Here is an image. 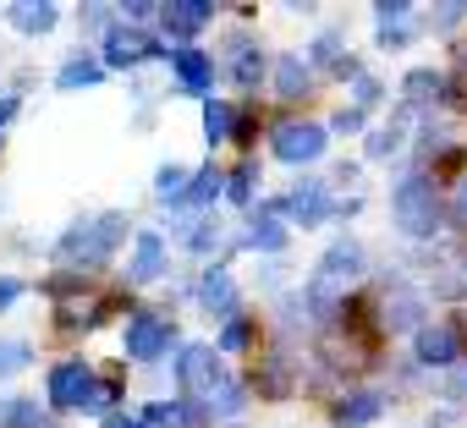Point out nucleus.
Segmentation results:
<instances>
[{
    "instance_id": "obj_1",
    "label": "nucleus",
    "mask_w": 467,
    "mask_h": 428,
    "mask_svg": "<svg viewBox=\"0 0 467 428\" xmlns=\"http://www.w3.org/2000/svg\"><path fill=\"white\" fill-rule=\"evenodd\" d=\"M390 214H396V231L412 237V242H429L440 231V198L429 187V176H407L396 192H390Z\"/></svg>"
},
{
    "instance_id": "obj_2",
    "label": "nucleus",
    "mask_w": 467,
    "mask_h": 428,
    "mask_svg": "<svg viewBox=\"0 0 467 428\" xmlns=\"http://www.w3.org/2000/svg\"><path fill=\"white\" fill-rule=\"evenodd\" d=\"M121 237H127V214L105 209V214H94V220H83V226H72L61 237V259H72V264H105Z\"/></svg>"
},
{
    "instance_id": "obj_3",
    "label": "nucleus",
    "mask_w": 467,
    "mask_h": 428,
    "mask_svg": "<svg viewBox=\"0 0 467 428\" xmlns=\"http://www.w3.org/2000/svg\"><path fill=\"white\" fill-rule=\"evenodd\" d=\"M363 275V248L352 242V237H341V242H330V253L319 259V270H314V291H325V297H341L352 280Z\"/></svg>"
},
{
    "instance_id": "obj_4",
    "label": "nucleus",
    "mask_w": 467,
    "mask_h": 428,
    "mask_svg": "<svg viewBox=\"0 0 467 428\" xmlns=\"http://www.w3.org/2000/svg\"><path fill=\"white\" fill-rule=\"evenodd\" d=\"M154 56H160V39H154V34L132 28V23H116V28L105 34V61H99V66L127 72V66H143V61H154Z\"/></svg>"
},
{
    "instance_id": "obj_5",
    "label": "nucleus",
    "mask_w": 467,
    "mask_h": 428,
    "mask_svg": "<svg viewBox=\"0 0 467 428\" xmlns=\"http://www.w3.org/2000/svg\"><path fill=\"white\" fill-rule=\"evenodd\" d=\"M281 209L292 214V220H297L303 231L325 226L330 214H336V203H330V187H325V181H297V187H292V192H286V198L275 203V214H281Z\"/></svg>"
},
{
    "instance_id": "obj_6",
    "label": "nucleus",
    "mask_w": 467,
    "mask_h": 428,
    "mask_svg": "<svg viewBox=\"0 0 467 428\" xmlns=\"http://www.w3.org/2000/svg\"><path fill=\"white\" fill-rule=\"evenodd\" d=\"M325 127L319 121H286V127H275V159H286V165H308V159H319L325 154Z\"/></svg>"
},
{
    "instance_id": "obj_7",
    "label": "nucleus",
    "mask_w": 467,
    "mask_h": 428,
    "mask_svg": "<svg viewBox=\"0 0 467 428\" xmlns=\"http://www.w3.org/2000/svg\"><path fill=\"white\" fill-rule=\"evenodd\" d=\"M171 319H154V313H132L127 319V357L132 362H154L165 346H171Z\"/></svg>"
},
{
    "instance_id": "obj_8",
    "label": "nucleus",
    "mask_w": 467,
    "mask_h": 428,
    "mask_svg": "<svg viewBox=\"0 0 467 428\" xmlns=\"http://www.w3.org/2000/svg\"><path fill=\"white\" fill-rule=\"evenodd\" d=\"M88 384H94V368H88L83 357L56 362V373H50V406L78 412V406H83V395H88Z\"/></svg>"
},
{
    "instance_id": "obj_9",
    "label": "nucleus",
    "mask_w": 467,
    "mask_h": 428,
    "mask_svg": "<svg viewBox=\"0 0 467 428\" xmlns=\"http://www.w3.org/2000/svg\"><path fill=\"white\" fill-rule=\"evenodd\" d=\"M214 379H220L214 346H182V357H176V384L187 390V401H192V395H209Z\"/></svg>"
},
{
    "instance_id": "obj_10",
    "label": "nucleus",
    "mask_w": 467,
    "mask_h": 428,
    "mask_svg": "<svg viewBox=\"0 0 467 428\" xmlns=\"http://www.w3.org/2000/svg\"><path fill=\"white\" fill-rule=\"evenodd\" d=\"M412 346H418V362H423V368H451V362L462 357V335H456L451 324H423V330L412 335Z\"/></svg>"
},
{
    "instance_id": "obj_11",
    "label": "nucleus",
    "mask_w": 467,
    "mask_h": 428,
    "mask_svg": "<svg viewBox=\"0 0 467 428\" xmlns=\"http://www.w3.org/2000/svg\"><path fill=\"white\" fill-rule=\"evenodd\" d=\"M374 28H379V45H407L418 34V6H407V0H385V6H374Z\"/></svg>"
},
{
    "instance_id": "obj_12",
    "label": "nucleus",
    "mask_w": 467,
    "mask_h": 428,
    "mask_svg": "<svg viewBox=\"0 0 467 428\" xmlns=\"http://www.w3.org/2000/svg\"><path fill=\"white\" fill-rule=\"evenodd\" d=\"M225 72H231V83H237L243 94L259 88V77H265V56H259V45H254L248 34H231V61H225Z\"/></svg>"
},
{
    "instance_id": "obj_13",
    "label": "nucleus",
    "mask_w": 467,
    "mask_h": 428,
    "mask_svg": "<svg viewBox=\"0 0 467 428\" xmlns=\"http://www.w3.org/2000/svg\"><path fill=\"white\" fill-rule=\"evenodd\" d=\"M160 17H165V34L171 39H192V34L209 28L214 6H209V0H171V6H160Z\"/></svg>"
},
{
    "instance_id": "obj_14",
    "label": "nucleus",
    "mask_w": 467,
    "mask_h": 428,
    "mask_svg": "<svg viewBox=\"0 0 467 428\" xmlns=\"http://www.w3.org/2000/svg\"><path fill=\"white\" fill-rule=\"evenodd\" d=\"M198 302H203L209 313H225V319H237V280H231V270L209 264V270L198 275Z\"/></svg>"
},
{
    "instance_id": "obj_15",
    "label": "nucleus",
    "mask_w": 467,
    "mask_h": 428,
    "mask_svg": "<svg viewBox=\"0 0 467 428\" xmlns=\"http://www.w3.org/2000/svg\"><path fill=\"white\" fill-rule=\"evenodd\" d=\"M160 275H165V242H160V231H138L127 280H132V286H149V280H160Z\"/></svg>"
},
{
    "instance_id": "obj_16",
    "label": "nucleus",
    "mask_w": 467,
    "mask_h": 428,
    "mask_svg": "<svg viewBox=\"0 0 467 428\" xmlns=\"http://www.w3.org/2000/svg\"><path fill=\"white\" fill-rule=\"evenodd\" d=\"M171 66H176V83H182L187 94H209V88H214V61H209L203 50L182 45V50L171 56Z\"/></svg>"
},
{
    "instance_id": "obj_17",
    "label": "nucleus",
    "mask_w": 467,
    "mask_h": 428,
    "mask_svg": "<svg viewBox=\"0 0 467 428\" xmlns=\"http://www.w3.org/2000/svg\"><path fill=\"white\" fill-rule=\"evenodd\" d=\"M243 248H254V253H281V248H286V226H281L275 203H265V209L254 214V226H248Z\"/></svg>"
},
{
    "instance_id": "obj_18",
    "label": "nucleus",
    "mask_w": 467,
    "mask_h": 428,
    "mask_svg": "<svg viewBox=\"0 0 467 428\" xmlns=\"http://www.w3.org/2000/svg\"><path fill=\"white\" fill-rule=\"evenodd\" d=\"M6 17L17 34H50L61 23V6H50V0H17V6H6Z\"/></svg>"
},
{
    "instance_id": "obj_19",
    "label": "nucleus",
    "mask_w": 467,
    "mask_h": 428,
    "mask_svg": "<svg viewBox=\"0 0 467 428\" xmlns=\"http://www.w3.org/2000/svg\"><path fill=\"white\" fill-rule=\"evenodd\" d=\"M385 324L418 335V330H423V297L407 291V286H390V297H385Z\"/></svg>"
},
{
    "instance_id": "obj_20",
    "label": "nucleus",
    "mask_w": 467,
    "mask_h": 428,
    "mask_svg": "<svg viewBox=\"0 0 467 428\" xmlns=\"http://www.w3.org/2000/svg\"><path fill=\"white\" fill-rule=\"evenodd\" d=\"M379 406H385V395H379V390H352V395H341V401H336V428H363V423H374V417H379Z\"/></svg>"
},
{
    "instance_id": "obj_21",
    "label": "nucleus",
    "mask_w": 467,
    "mask_h": 428,
    "mask_svg": "<svg viewBox=\"0 0 467 428\" xmlns=\"http://www.w3.org/2000/svg\"><path fill=\"white\" fill-rule=\"evenodd\" d=\"M401 99H407V105H434V99H445V77H440L434 66H412V72L401 77Z\"/></svg>"
},
{
    "instance_id": "obj_22",
    "label": "nucleus",
    "mask_w": 467,
    "mask_h": 428,
    "mask_svg": "<svg viewBox=\"0 0 467 428\" xmlns=\"http://www.w3.org/2000/svg\"><path fill=\"white\" fill-rule=\"evenodd\" d=\"M220 187H225V176H220L214 165H203V170H192V181H187V192H182L176 209H203V203L220 198Z\"/></svg>"
},
{
    "instance_id": "obj_23",
    "label": "nucleus",
    "mask_w": 467,
    "mask_h": 428,
    "mask_svg": "<svg viewBox=\"0 0 467 428\" xmlns=\"http://www.w3.org/2000/svg\"><path fill=\"white\" fill-rule=\"evenodd\" d=\"M203 401H209V412H220V417H237V412L248 406V390H243L237 379H225V373H220V379L209 384V395H203Z\"/></svg>"
},
{
    "instance_id": "obj_24",
    "label": "nucleus",
    "mask_w": 467,
    "mask_h": 428,
    "mask_svg": "<svg viewBox=\"0 0 467 428\" xmlns=\"http://www.w3.org/2000/svg\"><path fill=\"white\" fill-rule=\"evenodd\" d=\"M314 61H319V66H330V72H341V77H358V61L347 56V39H341V34H319Z\"/></svg>"
},
{
    "instance_id": "obj_25",
    "label": "nucleus",
    "mask_w": 467,
    "mask_h": 428,
    "mask_svg": "<svg viewBox=\"0 0 467 428\" xmlns=\"http://www.w3.org/2000/svg\"><path fill=\"white\" fill-rule=\"evenodd\" d=\"M105 77V66L94 61V56H72L61 72H56V88H94Z\"/></svg>"
},
{
    "instance_id": "obj_26",
    "label": "nucleus",
    "mask_w": 467,
    "mask_h": 428,
    "mask_svg": "<svg viewBox=\"0 0 467 428\" xmlns=\"http://www.w3.org/2000/svg\"><path fill=\"white\" fill-rule=\"evenodd\" d=\"M0 428H50V412L39 401H6L0 406Z\"/></svg>"
},
{
    "instance_id": "obj_27",
    "label": "nucleus",
    "mask_w": 467,
    "mask_h": 428,
    "mask_svg": "<svg viewBox=\"0 0 467 428\" xmlns=\"http://www.w3.org/2000/svg\"><path fill=\"white\" fill-rule=\"evenodd\" d=\"M275 88H281V99H297L308 88V61L303 56H281L275 61Z\"/></svg>"
},
{
    "instance_id": "obj_28",
    "label": "nucleus",
    "mask_w": 467,
    "mask_h": 428,
    "mask_svg": "<svg viewBox=\"0 0 467 428\" xmlns=\"http://www.w3.org/2000/svg\"><path fill=\"white\" fill-rule=\"evenodd\" d=\"M187 181H192L187 165H160V170H154V198H160V203H182Z\"/></svg>"
},
{
    "instance_id": "obj_29",
    "label": "nucleus",
    "mask_w": 467,
    "mask_h": 428,
    "mask_svg": "<svg viewBox=\"0 0 467 428\" xmlns=\"http://www.w3.org/2000/svg\"><path fill=\"white\" fill-rule=\"evenodd\" d=\"M225 192H231V203H254V192H259V159H243L237 170H231Z\"/></svg>"
},
{
    "instance_id": "obj_30",
    "label": "nucleus",
    "mask_w": 467,
    "mask_h": 428,
    "mask_svg": "<svg viewBox=\"0 0 467 428\" xmlns=\"http://www.w3.org/2000/svg\"><path fill=\"white\" fill-rule=\"evenodd\" d=\"M231 127H237V121H231V105L225 99H203V138L209 143H225Z\"/></svg>"
},
{
    "instance_id": "obj_31",
    "label": "nucleus",
    "mask_w": 467,
    "mask_h": 428,
    "mask_svg": "<svg viewBox=\"0 0 467 428\" xmlns=\"http://www.w3.org/2000/svg\"><path fill=\"white\" fill-rule=\"evenodd\" d=\"M34 362V346L23 341V335H6L0 341V379H12V373H23Z\"/></svg>"
},
{
    "instance_id": "obj_32",
    "label": "nucleus",
    "mask_w": 467,
    "mask_h": 428,
    "mask_svg": "<svg viewBox=\"0 0 467 428\" xmlns=\"http://www.w3.org/2000/svg\"><path fill=\"white\" fill-rule=\"evenodd\" d=\"M396 148H401V121H390V127L368 132V159H390Z\"/></svg>"
},
{
    "instance_id": "obj_33",
    "label": "nucleus",
    "mask_w": 467,
    "mask_h": 428,
    "mask_svg": "<svg viewBox=\"0 0 467 428\" xmlns=\"http://www.w3.org/2000/svg\"><path fill=\"white\" fill-rule=\"evenodd\" d=\"M248 335H254V324H248V319H225V330H220V352H243V346H248Z\"/></svg>"
},
{
    "instance_id": "obj_34",
    "label": "nucleus",
    "mask_w": 467,
    "mask_h": 428,
    "mask_svg": "<svg viewBox=\"0 0 467 428\" xmlns=\"http://www.w3.org/2000/svg\"><path fill=\"white\" fill-rule=\"evenodd\" d=\"M379 94H385V88H379V77H368V72H358V105H352V110H358V116H368V110L379 105Z\"/></svg>"
},
{
    "instance_id": "obj_35",
    "label": "nucleus",
    "mask_w": 467,
    "mask_h": 428,
    "mask_svg": "<svg viewBox=\"0 0 467 428\" xmlns=\"http://www.w3.org/2000/svg\"><path fill=\"white\" fill-rule=\"evenodd\" d=\"M110 401H116V390H110V384H99V379H94V384H88V395H83V406H78V412H94V417H105V412H110Z\"/></svg>"
},
{
    "instance_id": "obj_36",
    "label": "nucleus",
    "mask_w": 467,
    "mask_h": 428,
    "mask_svg": "<svg viewBox=\"0 0 467 428\" xmlns=\"http://www.w3.org/2000/svg\"><path fill=\"white\" fill-rule=\"evenodd\" d=\"M214 237H220V231H214V226H209V220H192V226H187V237H182V242H187V248H192V253H209V248H214Z\"/></svg>"
},
{
    "instance_id": "obj_37",
    "label": "nucleus",
    "mask_w": 467,
    "mask_h": 428,
    "mask_svg": "<svg viewBox=\"0 0 467 428\" xmlns=\"http://www.w3.org/2000/svg\"><path fill=\"white\" fill-rule=\"evenodd\" d=\"M462 17H467V6H462V0H451V6H434V28H440V34H451Z\"/></svg>"
},
{
    "instance_id": "obj_38",
    "label": "nucleus",
    "mask_w": 467,
    "mask_h": 428,
    "mask_svg": "<svg viewBox=\"0 0 467 428\" xmlns=\"http://www.w3.org/2000/svg\"><path fill=\"white\" fill-rule=\"evenodd\" d=\"M17 105H23L17 94H0V132H6V127L17 121Z\"/></svg>"
},
{
    "instance_id": "obj_39",
    "label": "nucleus",
    "mask_w": 467,
    "mask_h": 428,
    "mask_svg": "<svg viewBox=\"0 0 467 428\" xmlns=\"http://www.w3.org/2000/svg\"><path fill=\"white\" fill-rule=\"evenodd\" d=\"M121 12H127V23L138 28V23H143V17H154L160 6H149V0H132V6H121Z\"/></svg>"
},
{
    "instance_id": "obj_40",
    "label": "nucleus",
    "mask_w": 467,
    "mask_h": 428,
    "mask_svg": "<svg viewBox=\"0 0 467 428\" xmlns=\"http://www.w3.org/2000/svg\"><path fill=\"white\" fill-rule=\"evenodd\" d=\"M17 297H23V286H17V280H12V275H0V308H12V302H17Z\"/></svg>"
},
{
    "instance_id": "obj_41",
    "label": "nucleus",
    "mask_w": 467,
    "mask_h": 428,
    "mask_svg": "<svg viewBox=\"0 0 467 428\" xmlns=\"http://www.w3.org/2000/svg\"><path fill=\"white\" fill-rule=\"evenodd\" d=\"M330 127H336V132H358V127H363V116H358V110H341Z\"/></svg>"
},
{
    "instance_id": "obj_42",
    "label": "nucleus",
    "mask_w": 467,
    "mask_h": 428,
    "mask_svg": "<svg viewBox=\"0 0 467 428\" xmlns=\"http://www.w3.org/2000/svg\"><path fill=\"white\" fill-rule=\"evenodd\" d=\"M456 220L467 226V181H462V192H456Z\"/></svg>"
},
{
    "instance_id": "obj_43",
    "label": "nucleus",
    "mask_w": 467,
    "mask_h": 428,
    "mask_svg": "<svg viewBox=\"0 0 467 428\" xmlns=\"http://www.w3.org/2000/svg\"><path fill=\"white\" fill-rule=\"evenodd\" d=\"M105 428H143V423H127V417H110Z\"/></svg>"
}]
</instances>
